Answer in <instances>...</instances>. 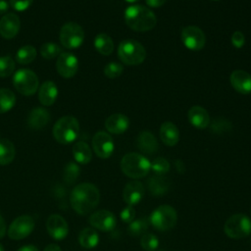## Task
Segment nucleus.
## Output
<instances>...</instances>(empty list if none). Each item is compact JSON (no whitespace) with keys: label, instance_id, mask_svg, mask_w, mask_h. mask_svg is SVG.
I'll return each mask as SVG.
<instances>
[{"label":"nucleus","instance_id":"nucleus-39","mask_svg":"<svg viewBox=\"0 0 251 251\" xmlns=\"http://www.w3.org/2000/svg\"><path fill=\"white\" fill-rule=\"evenodd\" d=\"M231 124L229 123V121L223 119V118H219V119H215L211 125V130L215 133H223L225 131H227L231 128Z\"/></svg>","mask_w":251,"mask_h":251},{"label":"nucleus","instance_id":"nucleus-5","mask_svg":"<svg viewBox=\"0 0 251 251\" xmlns=\"http://www.w3.org/2000/svg\"><path fill=\"white\" fill-rule=\"evenodd\" d=\"M118 55L120 60L126 65H139L145 57L146 51L141 43L133 39H126L122 41L118 48Z\"/></svg>","mask_w":251,"mask_h":251},{"label":"nucleus","instance_id":"nucleus-4","mask_svg":"<svg viewBox=\"0 0 251 251\" xmlns=\"http://www.w3.org/2000/svg\"><path fill=\"white\" fill-rule=\"evenodd\" d=\"M78 132L79 124L73 116H65L59 119L52 129L53 137L61 144L72 143L76 139Z\"/></svg>","mask_w":251,"mask_h":251},{"label":"nucleus","instance_id":"nucleus-18","mask_svg":"<svg viewBox=\"0 0 251 251\" xmlns=\"http://www.w3.org/2000/svg\"><path fill=\"white\" fill-rule=\"evenodd\" d=\"M229 81L231 86L241 94L251 93V75L245 71L236 70L230 75Z\"/></svg>","mask_w":251,"mask_h":251},{"label":"nucleus","instance_id":"nucleus-7","mask_svg":"<svg viewBox=\"0 0 251 251\" xmlns=\"http://www.w3.org/2000/svg\"><path fill=\"white\" fill-rule=\"evenodd\" d=\"M224 230L230 238H244L251 233V220L244 214L232 215L226 221Z\"/></svg>","mask_w":251,"mask_h":251},{"label":"nucleus","instance_id":"nucleus-45","mask_svg":"<svg viewBox=\"0 0 251 251\" xmlns=\"http://www.w3.org/2000/svg\"><path fill=\"white\" fill-rule=\"evenodd\" d=\"M6 230H7L6 223H5L2 215L0 214V238L4 237V235L6 234Z\"/></svg>","mask_w":251,"mask_h":251},{"label":"nucleus","instance_id":"nucleus-34","mask_svg":"<svg viewBox=\"0 0 251 251\" xmlns=\"http://www.w3.org/2000/svg\"><path fill=\"white\" fill-rule=\"evenodd\" d=\"M62 53L60 45L54 42H45L40 46V54L46 60H52Z\"/></svg>","mask_w":251,"mask_h":251},{"label":"nucleus","instance_id":"nucleus-46","mask_svg":"<svg viewBox=\"0 0 251 251\" xmlns=\"http://www.w3.org/2000/svg\"><path fill=\"white\" fill-rule=\"evenodd\" d=\"M17 251H39V250L37 249L36 246L31 245V244H28V245L22 246V247L19 248Z\"/></svg>","mask_w":251,"mask_h":251},{"label":"nucleus","instance_id":"nucleus-47","mask_svg":"<svg viewBox=\"0 0 251 251\" xmlns=\"http://www.w3.org/2000/svg\"><path fill=\"white\" fill-rule=\"evenodd\" d=\"M43 251H62L61 247L55 243H52V244H49L47 245Z\"/></svg>","mask_w":251,"mask_h":251},{"label":"nucleus","instance_id":"nucleus-28","mask_svg":"<svg viewBox=\"0 0 251 251\" xmlns=\"http://www.w3.org/2000/svg\"><path fill=\"white\" fill-rule=\"evenodd\" d=\"M16 149L12 141L7 138H0V165L6 166L14 160Z\"/></svg>","mask_w":251,"mask_h":251},{"label":"nucleus","instance_id":"nucleus-50","mask_svg":"<svg viewBox=\"0 0 251 251\" xmlns=\"http://www.w3.org/2000/svg\"><path fill=\"white\" fill-rule=\"evenodd\" d=\"M0 251H5V250H4V247L2 246V244H0Z\"/></svg>","mask_w":251,"mask_h":251},{"label":"nucleus","instance_id":"nucleus-11","mask_svg":"<svg viewBox=\"0 0 251 251\" xmlns=\"http://www.w3.org/2000/svg\"><path fill=\"white\" fill-rule=\"evenodd\" d=\"M181 40L187 49L198 51L204 47L206 37L202 29L198 26L188 25L181 30Z\"/></svg>","mask_w":251,"mask_h":251},{"label":"nucleus","instance_id":"nucleus-3","mask_svg":"<svg viewBox=\"0 0 251 251\" xmlns=\"http://www.w3.org/2000/svg\"><path fill=\"white\" fill-rule=\"evenodd\" d=\"M123 173L131 178H141L148 175L151 170V163L147 158L138 153H127L121 161Z\"/></svg>","mask_w":251,"mask_h":251},{"label":"nucleus","instance_id":"nucleus-27","mask_svg":"<svg viewBox=\"0 0 251 251\" xmlns=\"http://www.w3.org/2000/svg\"><path fill=\"white\" fill-rule=\"evenodd\" d=\"M78 241L83 248L91 249L97 246L99 242V235L94 228L85 227L79 232Z\"/></svg>","mask_w":251,"mask_h":251},{"label":"nucleus","instance_id":"nucleus-10","mask_svg":"<svg viewBox=\"0 0 251 251\" xmlns=\"http://www.w3.org/2000/svg\"><path fill=\"white\" fill-rule=\"evenodd\" d=\"M34 220L32 217L24 215L16 218L9 226L8 235L11 239L20 240L28 236L34 228Z\"/></svg>","mask_w":251,"mask_h":251},{"label":"nucleus","instance_id":"nucleus-31","mask_svg":"<svg viewBox=\"0 0 251 251\" xmlns=\"http://www.w3.org/2000/svg\"><path fill=\"white\" fill-rule=\"evenodd\" d=\"M150 225L149 218H139L135 221H132L129 223V226L127 227V233L133 237L143 235L145 231L148 229Z\"/></svg>","mask_w":251,"mask_h":251},{"label":"nucleus","instance_id":"nucleus-38","mask_svg":"<svg viewBox=\"0 0 251 251\" xmlns=\"http://www.w3.org/2000/svg\"><path fill=\"white\" fill-rule=\"evenodd\" d=\"M124 68L121 64L116 62H111L107 64L104 68V74L109 78H116L122 75Z\"/></svg>","mask_w":251,"mask_h":251},{"label":"nucleus","instance_id":"nucleus-33","mask_svg":"<svg viewBox=\"0 0 251 251\" xmlns=\"http://www.w3.org/2000/svg\"><path fill=\"white\" fill-rule=\"evenodd\" d=\"M80 169L75 162H69L63 171V178L67 184H73L79 176Z\"/></svg>","mask_w":251,"mask_h":251},{"label":"nucleus","instance_id":"nucleus-49","mask_svg":"<svg viewBox=\"0 0 251 251\" xmlns=\"http://www.w3.org/2000/svg\"><path fill=\"white\" fill-rule=\"evenodd\" d=\"M126 1L128 3H134V2H137L138 0H126Z\"/></svg>","mask_w":251,"mask_h":251},{"label":"nucleus","instance_id":"nucleus-13","mask_svg":"<svg viewBox=\"0 0 251 251\" xmlns=\"http://www.w3.org/2000/svg\"><path fill=\"white\" fill-rule=\"evenodd\" d=\"M56 67L59 75L63 77H73L78 70L77 58L70 52H62L57 59Z\"/></svg>","mask_w":251,"mask_h":251},{"label":"nucleus","instance_id":"nucleus-21","mask_svg":"<svg viewBox=\"0 0 251 251\" xmlns=\"http://www.w3.org/2000/svg\"><path fill=\"white\" fill-rule=\"evenodd\" d=\"M58 96L57 85L52 80L44 81L38 90V100L43 106H51Z\"/></svg>","mask_w":251,"mask_h":251},{"label":"nucleus","instance_id":"nucleus-20","mask_svg":"<svg viewBox=\"0 0 251 251\" xmlns=\"http://www.w3.org/2000/svg\"><path fill=\"white\" fill-rule=\"evenodd\" d=\"M129 126V121L127 117L124 114H113L105 122L106 129L114 134L124 133Z\"/></svg>","mask_w":251,"mask_h":251},{"label":"nucleus","instance_id":"nucleus-23","mask_svg":"<svg viewBox=\"0 0 251 251\" xmlns=\"http://www.w3.org/2000/svg\"><path fill=\"white\" fill-rule=\"evenodd\" d=\"M188 121L196 128H206L210 124L208 112L201 106H193L188 111Z\"/></svg>","mask_w":251,"mask_h":251},{"label":"nucleus","instance_id":"nucleus-17","mask_svg":"<svg viewBox=\"0 0 251 251\" xmlns=\"http://www.w3.org/2000/svg\"><path fill=\"white\" fill-rule=\"evenodd\" d=\"M144 186L140 181H129L126 184L123 190V198L127 205L134 206L141 201L144 196Z\"/></svg>","mask_w":251,"mask_h":251},{"label":"nucleus","instance_id":"nucleus-1","mask_svg":"<svg viewBox=\"0 0 251 251\" xmlns=\"http://www.w3.org/2000/svg\"><path fill=\"white\" fill-rule=\"evenodd\" d=\"M70 201L73 209L79 215L92 212L100 201V192L97 186L89 182H82L75 186L71 192Z\"/></svg>","mask_w":251,"mask_h":251},{"label":"nucleus","instance_id":"nucleus-30","mask_svg":"<svg viewBox=\"0 0 251 251\" xmlns=\"http://www.w3.org/2000/svg\"><path fill=\"white\" fill-rule=\"evenodd\" d=\"M36 49L32 45H25L16 53V61L21 65L31 63L36 57Z\"/></svg>","mask_w":251,"mask_h":251},{"label":"nucleus","instance_id":"nucleus-8","mask_svg":"<svg viewBox=\"0 0 251 251\" xmlns=\"http://www.w3.org/2000/svg\"><path fill=\"white\" fill-rule=\"evenodd\" d=\"M13 84L18 92L25 96H30L37 91L39 81L34 72L28 69H21L14 74Z\"/></svg>","mask_w":251,"mask_h":251},{"label":"nucleus","instance_id":"nucleus-22","mask_svg":"<svg viewBox=\"0 0 251 251\" xmlns=\"http://www.w3.org/2000/svg\"><path fill=\"white\" fill-rule=\"evenodd\" d=\"M136 146L138 149L147 155H152L158 151V141L156 137L149 131H141L136 139Z\"/></svg>","mask_w":251,"mask_h":251},{"label":"nucleus","instance_id":"nucleus-29","mask_svg":"<svg viewBox=\"0 0 251 251\" xmlns=\"http://www.w3.org/2000/svg\"><path fill=\"white\" fill-rule=\"evenodd\" d=\"M94 47L100 54L108 56L114 50V43L108 34L99 33L94 39Z\"/></svg>","mask_w":251,"mask_h":251},{"label":"nucleus","instance_id":"nucleus-15","mask_svg":"<svg viewBox=\"0 0 251 251\" xmlns=\"http://www.w3.org/2000/svg\"><path fill=\"white\" fill-rule=\"evenodd\" d=\"M46 229L49 235L56 240L64 239L69 233L68 223L62 216L57 214H53L47 219Z\"/></svg>","mask_w":251,"mask_h":251},{"label":"nucleus","instance_id":"nucleus-40","mask_svg":"<svg viewBox=\"0 0 251 251\" xmlns=\"http://www.w3.org/2000/svg\"><path fill=\"white\" fill-rule=\"evenodd\" d=\"M120 217L122 219L123 222L125 223H131L134 220L135 217V210L133 208V206H126L125 209L122 210Z\"/></svg>","mask_w":251,"mask_h":251},{"label":"nucleus","instance_id":"nucleus-25","mask_svg":"<svg viewBox=\"0 0 251 251\" xmlns=\"http://www.w3.org/2000/svg\"><path fill=\"white\" fill-rule=\"evenodd\" d=\"M147 188L150 194L154 196H162L170 189V181L164 176H154L147 181Z\"/></svg>","mask_w":251,"mask_h":251},{"label":"nucleus","instance_id":"nucleus-24","mask_svg":"<svg viewBox=\"0 0 251 251\" xmlns=\"http://www.w3.org/2000/svg\"><path fill=\"white\" fill-rule=\"evenodd\" d=\"M160 137L164 144L175 146L179 139V132L176 126L171 122H165L160 127Z\"/></svg>","mask_w":251,"mask_h":251},{"label":"nucleus","instance_id":"nucleus-12","mask_svg":"<svg viewBox=\"0 0 251 251\" xmlns=\"http://www.w3.org/2000/svg\"><path fill=\"white\" fill-rule=\"evenodd\" d=\"M92 148L99 158L107 159L114 152V141L109 133L98 131L92 138Z\"/></svg>","mask_w":251,"mask_h":251},{"label":"nucleus","instance_id":"nucleus-32","mask_svg":"<svg viewBox=\"0 0 251 251\" xmlns=\"http://www.w3.org/2000/svg\"><path fill=\"white\" fill-rule=\"evenodd\" d=\"M16 103V96L14 92L7 88L0 89V114L10 111Z\"/></svg>","mask_w":251,"mask_h":251},{"label":"nucleus","instance_id":"nucleus-48","mask_svg":"<svg viewBox=\"0 0 251 251\" xmlns=\"http://www.w3.org/2000/svg\"><path fill=\"white\" fill-rule=\"evenodd\" d=\"M175 164H176V168L177 169V171L182 174L184 171H185V167H184V164L180 161V160H176L175 161Z\"/></svg>","mask_w":251,"mask_h":251},{"label":"nucleus","instance_id":"nucleus-44","mask_svg":"<svg viewBox=\"0 0 251 251\" xmlns=\"http://www.w3.org/2000/svg\"><path fill=\"white\" fill-rule=\"evenodd\" d=\"M10 7V3H8L6 0H0V15L7 14Z\"/></svg>","mask_w":251,"mask_h":251},{"label":"nucleus","instance_id":"nucleus-41","mask_svg":"<svg viewBox=\"0 0 251 251\" xmlns=\"http://www.w3.org/2000/svg\"><path fill=\"white\" fill-rule=\"evenodd\" d=\"M33 0H10V5L11 7L18 11V12H23L25 11L31 4Z\"/></svg>","mask_w":251,"mask_h":251},{"label":"nucleus","instance_id":"nucleus-16","mask_svg":"<svg viewBox=\"0 0 251 251\" xmlns=\"http://www.w3.org/2000/svg\"><path fill=\"white\" fill-rule=\"evenodd\" d=\"M21 27V21L15 13H7L0 20V35L5 39L14 38Z\"/></svg>","mask_w":251,"mask_h":251},{"label":"nucleus","instance_id":"nucleus-2","mask_svg":"<svg viewBox=\"0 0 251 251\" xmlns=\"http://www.w3.org/2000/svg\"><path fill=\"white\" fill-rule=\"evenodd\" d=\"M125 20L128 27L135 31H148L155 27V14L142 5H131L125 12Z\"/></svg>","mask_w":251,"mask_h":251},{"label":"nucleus","instance_id":"nucleus-19","mask_svg":"<svg viewBox=\"0 0 251 251\" xmlns=\"http://www.w3.org/2000/svg\"><path fill=\"white\" fill-rule=\"evenodd\" d=\"M50 121V113L44 108L37 107L32 109L27 116V125L32 129H41Z\"/></svg>","mask_w":251,"mask_h":251},{"label":"nucleus","instance_id":"nucleus-51","mask_svg":"<svg viewBox=\"0 0 251 251\" xmlns=\"http://www.w3.org/2000/svg\"><path fill=\"white\" fill-rule=\"evenodd\" d=\"M157 251H165V250H157Z\"/></svg>","mask_w":251,"mask_h":251},{"label":"nucleus","instance_id":"nucleus-26","mask_svg":"<svg viewBox=\"0 0 251 251\" xmlns=\"http://www.w3.org/2000/svg\"><path fill=\"white\" fill-rule=\"evenodd\" d=\"M73 156L78 164L86 165L91 161L92 152L86 142L78 141L73 146Z\"/></svg>","mask_w":251,"mask_h":251},{"label":"nucleus","instance_id":"nucleus-6","mask_svg":"<svg viewBox=\"0 0 251 251\" xmlns=\"http://www.w3.org/2000/svg\"><path fill=\"white\" fill-rule=\"evenodd\" d=\"M150 224L158 230L166 231L172 229L177 221L176 211L170 205L157 207L149 217Z\"/></svg>","mask_w":251,"mask_h":251},{"label":"nucleus","instance_id":"nucleus-37","mask_svg":"<svg viewBox=\"0 0 251 251\" xmlns=\"http://www.w3.org/2000/svg\"><path fill=\"white\" fill-rule=\"evenodd\" d=\"M140 244L145 251H155L159 246V239L152 233H144L140 239Z\"/></svg>","mask_w":251,"mask_h":251},{"label":"nucleus","instance_id":"nucleus-43","mask_svg":"<svg viewBox=\"0 0 251 251\" xmlns=\"http://www.w3.org/2000/svg\"><path fill=\"white\" fill-rule=\"evenodd\" d=\"M146 4L152 8H159L163 6L167 0H145Z\"/></svg>","mask_w":251,"mask_h":251},{"label":"nucleus","instance_id":"nucleus-42","mask_svg":"<svg viewBox=\"0 0 251 251\" xmlns=\"http://www.w3.org/2000/svg\"><path fill=\"white\" fill-rule=\"evenodd\" d=\"M245 37L241 31H235L231 35V43L236 48H241L244 45Z\"/></svg>","mask_w":251,"mask_h":251},{"label":"nucleus","instance_id":"nucleus-9","mask_svg":"<svg viewBox=\"0 0 251 251\" xmlns=\"http://www.w3.org/2000/svg\"><path fill=\"white\" fill-rule=\"evenodd\" d=\"M84 40V31L76 23H67L60 30V42L67 49L79 47Z\"/></svg>","mask_w":251,"mask_h":251},{"label":"nucleus","instance_id":"nucleus-35","mask_svg":"<svg viewBox=\"0 0 251 251\" xmlns=\"http://www.w3.org/2000/svg\"><path fill=\"white\" fill-rule=\"evenodd\" d=\"M151 170L158 176H164L170 171V163L163 157H158L151 163Z\"/></svg>","mask_w":251,"mask_h":251},{"label":"nucleus","instance_id":"nucleus-52","mask_svg":"<svg viewBox=\"0 0 251 251\" xmlns=\"http://www.w3.org/2000/svg\"><path fill=\"white\" fill-rule=\"evenodd\" d=\"M213 1H218V0H213Z\"/></svg>","mask_w":251,"mask_h":251},{"label":"nucleus","instance_id":"nucleus-36","mask_svg":"<svg viewBox=\"0 0 251 251\" xmlns=\"http://www.w3.org/2000/svg\"><path fill=\"white\" fill-rule=\"evenodd\" d=\"M15 62L10 56L0 57V77H7L13 74Z\"/></svg>","mask_w":251,"mask_h":251},{"label":"nucleus","instance_id":"nucleus-14","mask_svg":"<svg viewBox=\"0 0 251 251\" xmlns=\"http://www.w3.org/2000/svg\"><path fill=\"white\" fill-rule=\"evenodd\" d=\"M89 224L99 230L111 231L117 225V219L112 212L108 210H100L90 215Z\"/></svg>","mask_w":251,"mask_h":251}]
</instances>
